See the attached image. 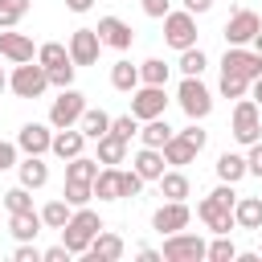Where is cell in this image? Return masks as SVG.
<instances>
[{
    "label": "cell",
    "mask_w": 262,
    "mask_h": 262,
    "mask_svg": "<svg viewBox=\"0 0 262 262\" xmlns=\"http://www.w3.org/2000/svg\"><path fill=\"white\" fill-rule=\"evenodd\" d=\"M4 86H8V78H4V70H0V90H4Z\"/></svg>",
    "instance_id": "obj_55"
},
{
    "label": "cell",
    "mask_w": 262,
    "mask_h": 262,
    "mask_svg": "<svg viewBox=\"0 0 262 262\" xmlns=\"http://www.w3.org/2000/svg\"><path fill=\"white\" fill-rule=\"evenodd\" d=\"M123 250H127V242L119 237V233H111V229H102V233H94V242H90V258L94 262H119L123 258Z\"/></svg>",
    "instance_id": "obj_16"
},
{
    "label": "cell",
    "mask_w": 262,
    "mask_h": 262,
    "mask_svg": "<svg viewBox=\"0 0 262 262\" xmlns=\"http://www.w3.org/2000/svg\"><path fill=\"white\" fill-rule=\"evenodd\" d=\"M237 258V246L229 242V233H217L209 242V262H233Z\"/></svg>",
    "instance_id": "obj_37"
},
{
    "label": "cell",
    "mask_w": 262,
    "mask_h": 262,
    "mask_svg": "<svg viewBox=\"0 0 262 262\" xmlns=\"http://www.w3.org/2000/svg\"><path fill=\"white\" fill-rule=\"evenodd\" d=\"M16 147H20L25 156H45V151L53 147V131H49L45 123H25V127L16 131Z\"/></svg>",
    "instance_id": "obj_14"
},
{
    "label": "cell",
    "mask_w": 262,
    "mask_h": 262,
    "mask_svg": "<svg viewBox=\"0 0 262 262\" xmlns=\"http://www.w3.org/2000/svg\"><path fill=\"white\" fill-rule=\"evenodd\" d=\"M225 98H246V90H250V78H242V74H225L221 70V86H217Z\"/></svg>",
    "instance_id": "obj_38"
},
{
    "label": "cell",
    "mask_w": 262,
    "mask_h": 262,
    "mask_svg": "<svg viewBox=\"0 0 262 262\" xmlns=\"http://www.w3.org/2000/svg\"><path fill=\"white\" fill-rule=\"evenodd\" d=\"M168 61H160V57H147V61H139V82H147V86H168Z\"/></svg>",
    "instance_id": "obj_34"
},
{
    "label": "cell",
    "mask_w": 262,
    "mask_h": 262,
    "mask_svg": "<svg viewBox=\"0 0 262 262\" xmlns=\"http://www.w3.org/2000/svg\"><path fill=\"white\" fill-rule=\"evenodd\" d=\"M156 184H160V192H164L168 201H184V196H188V176H184L180 168H172V172H164V176H160Z\"/></svg>",
    "instance_id": "obj_31"
},
{
    "label": "cell",
    "mask_w": 262,
    "mask_h": 262,
    "mask_svg": "<svg viewBox=\"0 0 262 262\" xmlns=\"http://www.w3.org/2000/svg\"><path fill=\"white\" fill-rule=\"evenodd\" d=\"M176 66H180V74H184V78H201V74H205V66H209V57H205L196 45H188V49H180V61H176Z\"/></svg>",
    "instance_id": "obj_33"
},
{
    "label": "cell",
    "mask_w": 262,
    "mask_h": 262,
    "mask_svg": "<svg viewBox=\"0 0 262 262\" xmlns=\"http://www.w3.org/2000/svg\"><path fill=\"white\" fill-rule=\"evenodd\" d=\"M164 41H168L172 49H188V45H196V12H188V8H172V12L164 16Z\"/></svg>",
    "instance_id": "obj_7"
},
{
    "label": "cell",
    "mask_w": 262,
    "mask_h": 262,
    "mask_svg": "<svg viewBox=\"0 0 262 262\" xmlns=\"http://www.w3.org/2000/svg\"><path fill=\"white\" fill-rule=\"evenodd\" d=\"M98 37H102V45H111V49H119V53H127L131 41H135L131 25H127L123 16H102V20H98Z\"/></svg>",
    "instance_id": "obj_15"
},
{
    "label": "cell",
    "mask_w": 262,
    "mask_h": 262,
    "mask_svg": "<svg viewBox=\"0 0 262 262\" xmlns=\"http://www.w3.org/2000/svg\"><path fill=\"white\" fill-rule=\"evenodd\" d=\"M233 205H237V192H233V184L221 180V184L196 205V217H201L213 233H229V229L237 225V221H233Z\"/></svg>",
    "instance_id": "obj_1"
},
{
    "label": "cell",
    "mask_w": 262,
    "mask_h": 262,
    "mask_svg": "<svg viewBox=\"0 0 262 262\" xmlns=\"http://www.w3.org/2000/svg\"><path fill=\"white\" fill-rule=\"evenodd\" d=\"M74 209L78 205H90V196H94V184H78V180H66V192H61Z\"/></svg>",
    "instance_id": "obj_40"
},
{
    "label": "cell",
    "mask_w": 262,
    "mask_h": 262,
    "mask_svg": "<svg viewBox=\"0 0 262 262\" xmlns=\"http://www.w3.org/2000/svg\"><path fill=\"white\" fill-rule=\"evenodd\" d=\"M250 45H254V49H258V53H262V29H258V37H254V41H250Z\"/></svg>",
    "instance_id": "obj_54"
},
{
    "label": "cell",
    "mask_w": 262,
    "mask_h": 262,
    "mask_svg": "<svg viewBox=\"0 0 262 262\" xmlns=\"http://www.w3.org/2000/svg\"><path fill=\"white\" fill-rule=\"evenodd\" d=\"M250 90H254V102L262 106V78H254V82H250Z\"/></svg>",
    "instance_id": "obj_53"
},
{
    "label": "cell",
    "mask_w": 262,
    "mask_h": 262,
    "mask_svg": "<svg viewBox=\"0 0 262 262\" xmlns=\"http://www.w3.org/2000/svg\"><path fill=\"white\" fill-rule=\"evenodd\" d=\"M123 160H127V139L115 135V131H106L98 139V164H123Z\"/></svg>",
    "instance_id": "obj_28"
},
{
    "label": "cell",
    "mask_w": 262,
    "mask_h": 262,
    "mask_svg": "<svg viewBox=\"0 0 262 262\" xmlns=\"http://www.w3.org/2000/svg\"><path fill=\"white\" fill-rule=\"evenodd\" d=\"M8 168H16V143L0 139V172H8Z\"/></svg>",
    "instance_id": "obj_48"
},
{
    "label": "cell",
    "mask_w": 262,
    "mask_h": 262,
    "mask_svg": "<svg viewBox=\"0 0 262 262\" xmlns=\"http://www.w3.org/2000/svg\"><path fill=\"white\" fill-rule=\"evenodd\" d=\"M111 131L123 135V139H131V135H139V119L135 115H119V119H111Z\"/></svg>",
    "instance_id": "obj_42"
},
{
    "label": "cell",
    "mask_w": 262,
    "mask_h": 262,
    "mask_svg": "<svg viewBox=\"0 0 262 262\" xmlns=\"http://www.w3.org/2000/svg\"><path fill=\"white\" fill-rule=\"evenodd\" d=\"M82 147H86V135H82V127H61L57 135H53V156L57 160H74V156H82Z\"/></svg>",
    "instance_id": "obj_20"
},
{
    "label": "cell",
    "mask_w": 262,
    "mask_h": 262,
    "mask_svg": "<svg viewBox=\"0 0 262 262\" xmlns=\"http://www.w3.org/2000/svg\"><path fill=\"white\" fill-rule=\"evenodd\" d=\"M139 4H143V12L156 16V20H164V16L172 12V0H139Z\"/></svg>",
    "instance_id": "obj_44"
},
{
    "label": "cell",
    "mask_w": 262,
    "mask_h": 262,
    "mask_svg": "<svg viewBox=\"0 0 262 262\" xmlns=\"http://www.w3.org/2000/svg\"><path fill=\"white\" fill-rule=\"evenodd\" d=\"M70 258H74V254L66 250V242H61V246H49V250H45V262H70Z\"/></svg>",
    "instance_id": "obj_49"
},
{
    "label": "cell",
    "mask_w": 262,
    "mask_h": 262,
    "mask_svg": "<svg viewBox=\"0 0 262 262\" xmlns=\"http://www.w3.org/2000/svg\"><path fill=\"white\" fill-rule=\"evenodd\" d=\"M188 221H192V209L184 201H168V205H160L151 213V229L156 233H180V229H188Z\"/></svg>",
    "instance_id": "obj_12"
},
{
    "label": "cell",
    "mask_w": 262,
    "mask_h": 262,
    "mask_svg": "<svg viewBox=\"0 0 262 262\" xmlns=\"http://www.w3.org/2000/svg\"><path fill=\"white\" fill-rule=\"evenodd\" d=\"M78 127H82V135H86V139H94V143H98V139L111 131V115H106V111H98V106H86V111H82V119H78Z\"/></svg>",
    "instance_id": "obj_26"
},
{
    "label": "cell",
    "mask_w": 262,
    "mask_h": 262,
    "mask_svg": "<svg viewBox=\"0 0 262 262\" xmlns=\"http://www.w3.org/2000/svg\"><path fill=\"white\" fill-rule=\"evenodd\" d=\"M41 213L37 209H25V213H8V229H12V237L16 242H33L37 233H41Z\"/></svg>",
    "instance_id": "obj_21"
},
{
    "label": "cell",
    "mask_w": 262,
    "mask_h": 262,
    "mask_svg": "<svg viewBox=\"0 0 262 262\" xmlns=\"http://www.w3.org/2000/svg\"><path fill=\"white\" fill-rule=\"evenodd\" d=\"M196 151H201V147H196V143H188L180 131H176V135L164 143V160H168L172 168H184V164H192V160H196Z\"/></svg>",
    "instance_id": "obj_23"
},
{
    "label": "cell",
    "mask_w": 262,
    "mask_h": 262,
    "mask_svg": "<svg viewBox=\"0 0 262 262\" xmlns=\"http://www.w3.org/2000/svg\"><path fill=\"white\" fill-rule=\"evenodd\" d=\"M106 225H102V217L90 209V205H78L74 209V217L61 225V242H66V250L70 254H86L90 250V242H94V233H102Z\"/></svg>",
    "instance_id": "obj_2"
},
{
    "label": "cell",
    "mask_w": 262,
    "mask_h": 262,
    "mask_svg": "<svg viewBox=\"0 0 262 262\" xmlns=\"http://www.w3.org/2000/svg\"><path fill=\"white\" fill-rule=\"evenodd\" d=\"M180 135H184L188 143H196V147H205V143H209V131H201V127H196V119H192V123H188Z\"/></svg>",
    "instance_id": "obj_47"
},
{
    "label": "cell",
    "mask_w": 262,
    "mask_h": 262,
    "mask_svg": "<svg viewBox=\"0 0 262 262\" xmlns=\"http://www.w3.org/2000/svg\"><path fill=\"white\" fill-rule=\"evenodd\" d=\"M94 196H98V201H123V172H119V164L98 168V176H94Z\"/></svg>",
    "instance_id": "obj_19"
},
{
    "label": "cell",
    "mask_w": 262,
    "mask_h": 262,
    "mask_svg": "<svg viewBox=\"0 0 262 262\" xmlns=\"http://www.w3.org/2000/svg\"><path fill=\"white\" fill-rule=\"evenodd\" d=\"M8 90L16 94V98H41L45 90H49V70L37 61H20L16 70H12V78H8Z\"/></svg>",
    "instance_id": "obj_3"
},
{
    "label": "cell",
    "mask_w": 262,
    "mask_h": 262,
    "mask_svg": "<svg viewBox=\"0 0 262 262\" xmlns=\"http://www.w3.org/2000/svg\"><path fill=\"white\" fill-rule=\"evenodd\" d=\"M229 131H233V139H237V143H246V147H250V143H258V135H262V106H258L254 98H237Z\"/></svg>",
    "instance_id": "obj_5"
},
{
    "label": "cell",
    "mask_w": 262,
    "mask_h": 262,
    "mask_svg": "<svg viewBox=\"0 0 262 262\" xmlns=\"http://www.w3.org/2000/svg\"><path fill=\"white\" fill-rule=\"evenodd\" d=\"M94 176H98V160H90V156H74V160L66 164V180L94 184Z\"/></svg>",
    "instance_id": "obj_30"
},
{
    "label": "cell",
    "mask_w": 262,
    "mask_h": 262,
    "mask_svg": "<svg viewBox=\"0 0 262 262\" xmlns=\"http://www.w3.org/2000/svg\"><path fill=\"white\" fill-rule=\"evenodd\" d=\"M70 217H74V205H70L66 196H57V201H49V205L41 209V221H45V229H61Z\"/></svg>",
    "instance_id": "obj_32"
},
{
    "label": "cell",
    "mask_w": 262,
    "mask_h": 262,
    "mask_svg": "<svg viewBox=\"0 0 262 262\" xmlns=\"http://www.w3.org/2000/svg\"><path fill=\"white\" fill-rule=\"evenodd\" d=\"M25 12H29V0H0V29L20 25V20H25Z\"/></svg>",
    "instance_id": "obj_36"
},
{
    "label": "cell",
    "mask_w": 262,
    "mask_h": 262,
    "mask_svg": "<svg viewBox=\"0 0 262 262\" xmlns=\"http://www.w3.org/2000/svg\"><path fill=\"white\" fill-rule=\"evenodd\" d=\"M164 111H168V94H164V86H147V82H139V86L131 90V115H135L139 123L160 119Z\"/></svg>",
    "instance_id": "obj_9"
},
{
    "label": "cell",
    "mask_w": 262,
    "mask_h": 262,
    "mask_svg": "<svg viewBox=\"0 0 262 262\" xmlns=\"http://www.w3.org/2000/svg\"><path fill=\"white\" fill-rule=\"evenodd\" d=\"M172 135H176V131L168 127V119H164V115H160V119H147V123L139 127V143H143V147H164Z\"/></svg>",
    "instance_id": "obj_27"
},
{
    "label": "cell",
    "mask_w": 262,
    "mask_h": 262,
    "mask_svg": "<svg viewBox=\"0 0 262 262\" xmlns=\"http://www.w3.org/2000/svg\"><path fill=\"white\" fill-rule=\"evenodd\" d=\"M33 37H25V33H0V57H8L12 66H20V61H33Z\"/></svg>",
    "instance_id": "obj_17"
},
{
    "label": "cell",
    "mask_w": 262,
    "mask_h": 262,
    "mask_svg": "<svg viewBox=\"0 0 262 262\" xmlns=\"http://www.w3.org/2000/svg\"><path fill=\"white\" fill-rule=\"evenodd\" d=\"M139 258H143V262H164V254H156V250H147V246L139 250Z\"/></svg>",
    "instance_id": "obj_52"
},
{
    "label": "cell",
    "mask_w": 262,
    "mask_h": 262,
    "mask_svg": "<svg viewBox=\"0 0 262 262\" xmlns=\"http://www.w3.org/2000/svg\"><path fill=\"white\" fill-rule=\"evenodd\" d=\"M139 188H143V176L131 168V172H123V196H139Z\"/></svg>",
    "instance_id": "obj_45"
},
{
    "label": "cell",
    "mask_w": 262,
    "mask_h": 262,
    "mask_svg": "<svg viewBox=\"0 0 262 262\" xmlns=\"http://www.w3.org/2000/svg\"><path fill=\"white\" fill-rule=\"evenodd\" d=\"M246 164H250V176H262V139H258V143H250Z\"/></svg>",
    "instance_id": "obj_46"
},
{
    "label": "cell",
    "mask_w": 262,
    "mask_h": 262,
    "mask_svg": "<svg viewBox=\"0 0 262 262\" xmlns=\"http://www.w3.org/2000/svg\"><path fill=\"white\" fill-rule=\"evenodd\" d=\"M242 176H250V164H246V156H237V151H221V156H217V180H225V184H237Z\"/></svg>",
    "instance_id": "obj_24"
},
{
    "label": "cell",
    "mask_w": 262,
    "mask_h": 262,
    "mask_svg": "<svg viewBox=\"0 0 262 262\" xmlns=\"http://www.w3.org/2000/svg\"><path fill=\"white\" fill-rule=\"evenodd\" d=\"M168 160H164V147H139L135 151V160H131V168L143 176V180H160L168 168H164Z\"/></svg>",
    "instance_id": "obj_18"
},
{
    "label": "cell",
    "mask_w": 262,
    "mask_h": 262,
    "mask_svg": "<svg viewBox=\"0 0 262 262\" xmlns=\"http://www.w3.org/2000/svg\"><path fill=\"white\" fill-rule=\"evenodd\" d=\"M221 70L225 74H242V78H262V53L254 45H229L225 57H221Z\"/></svg>",
    "instance_id": "obj_10"
},
{
    "label": "cell",
    "mask_w": 262,
    "mask_h": 262,
    "mask_svg": "<svg viewBox=\"0 0 262 262\" xmlns=\"http://www.w3.org/2000/svg\"><path fill=\"white\" fill-rule=\"evenodd\" d=\"M111 86H115V90H123V94H131V90L139 86V66H131L127 57H123V61H115V66H111Z\"/></svg>",
    "instance_id": "obj_29"
},
{
    "label": "cell",
    "mask_w": 262,
    "mask_h": 262,
    "mask_svg": "<svg viewBox=\"0 0 262 262\" xmlns=\"http://www.w3.org/2000/svg\"><path fill=\"white\" fill-rule=\"evenodd\" d=\"M33 188H25V184H16V188H8L4 192V205H8V213H25V209H33V196H29Z\"/></svg>",
    "instance_id": "obj_39"
},
{
    "label": "cell",
    "mask_w": 262,
    "mask_h": 262,
    "mask_svg": "<svg viewBox=\"0 0 262 262\" xmlns=\"http://www.w3.org/2000/svg\"><path fill=\"white\" fill-rule=\"evenodd\" d=\"M74 70H78L74 61H61V66H53V70H49V86H61V90H66V86H74Z\"/></svg>",
    "instance_id": "obj_41"
},
{
    "label": "cell",
    "mask_w": 262,
    "mask_h": 262,
    "mask_svg": "<svg viewBox=\"0 0 262 262\" xmlns=\"http://www.w3.org/2000/svg\"><path fill=\"white\" fill-rule=\"evenodd\" d=\"M16 176H20L25 188H41V184L49 180V164H45L41 156H25V160L16 164Z\"/></svg>",
    "instance_id": "obj_25"
},
{
    "label": "cell",
    "mask_w": 262,
    "mask_h": 262,
    "mask_svg": "<svg viewBox=\"0 0 262 262\" xmlns=\"http://www.w3.org/2000/svg\"><path fill=\"white\" fill-rule=\"evenodd\" d=\"M258 29H262L258 12H254V8H237V12L225 20V41H229V45H250V41L258 37Z\"/></svg>",
    "instance_id": "obj_13"
},
{
    "label": "cell",
    "mask_w": 262,
    "mask_h": 262,
    "mask_svg": "<svg viewBox=\"0 0 262 262\" xmlns=\"http://www.w3.org/2000/svg\"><path fill=\"white\" fill-rule=\"evenodd\" d=\"M180 4H184V8H188V12H196V16H201V12H209V8H213V0H180Z\"/></svg>",
    "instance_id": "obj_50"
},
{
    "label": "cell",
    "mask_w": 262,
    "mask_h": 262,
    "mask_svg": "<svg viewBox=\"0 0 262 262\" xmlns=\"http://www.w3.org/2000/svg\"><path fill=\"white\" fill-rule=\"evenodd\" d=\"M37 61H41L45 70H53V66H61V61H74V57H70V45H61V41H45V45L37 49Z\"/></svg>",
    "instance_id": "obj_35"
},
{
    "label": "cell",
    "mask_w": 262,
    "mask_h": 262,
    "mask_svg": "<svg viewBox=\"0 0 262 262\" xmlns=\"http://www.w3.org/2000/svg\"><path fill=\"white\" fill-rule=\"evenodd\" d=\"M164 262H201V258H209V242L205 237H196V233H164Z\"/></svg>",
    "instance_id": "obj_4"
},
{
    "label": "cell",
    "mask_w": 262,
    "mask_h": 262,
    "mask_svg": "<svg viewBox=\"0 0 262 262\" xmlns=\"http://www.w3.org/2000/svg\"><path fill=\"white\" fill-rule=\"evenodd\" d=\"M12 262H45V250H37L33 242H20L12 250Z\"/></svg>",
    "instance_id": "obj_43"
},
{
    "label": "cell",
    "mask_w": 262,
    "mask_h": 262,
    "mask_svg": "<svg viewBox=\"0 0 262 262\" xmlns=\"http://www.w3.org/2000/svg\"><path fill=\"white\" fill-rule=\"evenodd\" d=\"M66 45H70L74 66H94L98 53H102V37H98V29H74Z\"/></svg>",
    "instance_id": "obj_11"
},
{
    "label": "cell",
    "mask_w": 262,
    "mask_h": 262,
    "mask_svg": "<svg viewBox=\"0 0 262 262\" xmlns=\"http://www.w3.org/2000/svg\"><path fill=\"white\" fill-rule=\"evenodd\" d=\"M258 254H262V250H258Z\"/></svg>",
    "instance_id": "obj_56"
},
{
    "label": "cell",
    "mask_w": 262,
    "mask_h": 262,
    "mask_svg": "<svg viewBox=\"0 0 262 262\" xmlns=\"http://www.w3.org/2000/svg\"><path fill=\"white\" fill-rule=\"evenodd\" d=\"M233 221L237 229H262V196H237Z\"/></svg>",
    "instance_id": "obj_22"
},
{
    "label": "cell",
    "mask_w": 262,
    "mask_h": 262,
    "mask_svg": "<svg viewBox=\"0 0 262 262\" xmlns=\"http://www.w3.org/2000/svg\"><path fill=\"white\" fill-rule=\"evenodd\" d=\"M66 8H70V12H90L94 0H66Z\"/></svg>",
    "instance_id": "obj_51"
},
{
    "label": "cell",
    "mask_w": 262,
    "mask_h": 262,
    "mask_svg": "<svg viewBox=\"0 0 262 262\" xmlns=\"http://www.w3.org/2000/svg\"><path fill=\"white\" fill-rule=\"evenodd\" d=\"M176 102H180V111L188 115V119H209V111H213V94H209V86L201 82V78H184L180 82V90H176Z\"/></svg>",
    "instance_id": "obj_6"
},
{
    "label": "cell",
    "mask_w": 262,
    "mask_h": 262,
    "mask_svg": "<svg viewBox=\"0 0 262 262\" xmlns=\"http://www.w3.org/2000/svg\"><path fill=\"white\" fill-rule=\"evenodd\" d=\"M82 111H86V94L82 90H74V86H66L57 98H53V106H49V127H78V119H82Z\"/></svg>",
    "instance_id": "obj_8"
}]
</instances>
